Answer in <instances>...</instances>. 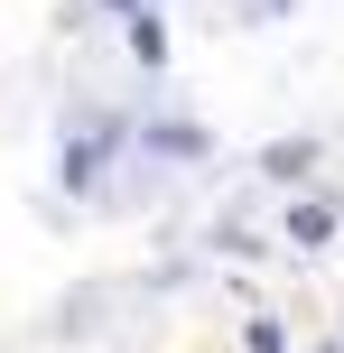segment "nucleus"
<instances>
[{
    "mask_svg": "<svg viewBox=\"0 0 344 353\" xmlns=\"http://www.w3.org/2000/svg\"><path fill=\"white\" fill-rule=\"evenodd\" d=\"M121 159H130V121H121V112H74V130L56 140V186L93 195L103 168H121Z\"/></svg>",
    "mask_w": 344,
    "mask_h": 353,
    "instance_id": "obj_1",
    "label": "nucleus"
},
{
    "mask_svg": "<svg viewBox=\"0 0 344 353\" xmlns=\"http://www.w3.org/2000/svg\"><path fill=\"white\" fill-rule=\"evenodd\" d=\"M130 159H140V168H196V159H214V130L149 112V121H130Z\"/></svg>",
    "mask_w": 344,
    "mask_h": 353,
    "instance_id": "obj_2",
    "label": "nucleus"
},
{
    "mask_svg": "<svg viewBox=\"0 0 344 353\" xmlns=\"http://www.w3.org/2000/svg\"><path fill=\"white\" fill-rule=\"evenodd\" d=\"M279 242H289V251H326L335 242V195H298L289 223H279Z\"/></svg>",
    "mask_w": 344,
    "mask_h": 353,
    "instance_id": "obj_3",
    "label": "nucleus"
},
{
    "mask_svg": "<svg viewBox=\"0 0 344 353\" xmlns=\"http://www.w3.org/2000/svg\"><path fill=\"white\" fill-rule=\"evenodd\" d=\"M121 47H130V65H140V74H168V19H159V10L121 19Z\"/></svg>",
    "mask_w": 344,
    "mask_h": 353,
    "instance_id": "obj_4",
    "label": "nucleus"
},
{
    "mask_svg": "<svg viewBox=\"0 0 344 353\" xmlns=\"http://www.w3.org/2000/svg\"><path fill=\"white\" fill-rule=\"evenodd\" d=\"M307 168H316V140H270L261 149V186H307Z\"/></svg>",
    "mask_w": 344,
    "mask_h": 353,
    "instance_id": "obj_5",
    "label": "nucleus"
},
{
    "mask_svg": "<svg viewBox=\"0 0 344 353\" xmlns=\"http://www.w3.org/2000/svg\"><path fill=\"white\" fill-rule=\"evenodd\" d=\"M242 353H289V325L279 316H242Z\"/></svg>",
    "mask_w": 344,
    "mask_h": 353,
    "instance_id": "obj_6",
    "label": "nucleus"
},
{
    "mask_svg": "<svg viewBox=\"0 0 344 353\" xmlns=\"http://www.w3.org/2000/svg\"><path fill=\"white\" fill-rule=\"evenodd\" d=\"M252 19H298V0H242Z\"/></svg>",
    "mask_w": 344,
    "mask_h": 353,
    "instance_id": "obj_7",
    "label": "nucleus"
},
{
    "mask_svg": "<svg viewBox=\"0 0 344 353\" xmlns=\"http://www.w3.org/2000/svg\"><path fill=\"white\" fill-rule=\"evenodd\" d=\"M316 353H344V335H335V344H316Z\"/></svg>",
    "mask_w": 344,
    "mask_h": 353,
    "instance_id": "obj_8",
    "label": "nucleus"
}]
</instances>
